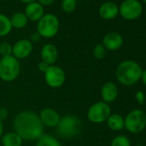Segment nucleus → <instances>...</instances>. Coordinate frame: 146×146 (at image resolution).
Wrapping results in <instances>:
<instances>
[{
	"label": "nucleus",
	"mask_w": 146,
	"mask_h": 146,
	"mask_svg": "<svg viewBox=\"0 0 146 146\" xmlns=\"http://www.w3.org/2000/svg\"><path fill=\"white\" fill-rule=\"evenodd\" d=\"M142 13L143 5L138 0H124L119 6V14L125 20H136Z\"/></svg>",
	"instance_id": "6e6552de"
},
{
	"label": "nucleus",
	"mask_w": 146,
	"mask_h": 146,
	"mask_svg": "<svg viewBox=\"0 0 146 146\" xmlns=\"http://www.w3.org/2000/svg\"><path fill=\"white\" fill-rule=\"evenodd\" d=\"M82 130V122L80 119L74 114H67L60 118L57 125L58 134L64 138H72L80 134Z\"/></svg>",
	"instance_id": "7ed1b4c3"
},
{
	"label": "nucleus",
	"mask_w": 146,
	"mask_h": 146,
	"mask_svg": "<svg viewBox=\"0 0 146 146\" xmlns=\"http://www.w3.org/2000/svg\"><path fill=\"white\" fill-rule=\"evenodd\" d=\"M9 115V112L8 109L5 107H1L0 108V120H4Z\"/></svg>",
	"instance_id": "bb28decb"
},
{
	"label": "nucleus",
	"mask_w": 146,
	"mask_h": 146,
	"mask_svg": "<svg viewBox=\"0 0 146 146\" xmlns=\"http://www.w3.org/2000/svg\"><path fill=\"white\" fill-rule=\"evenodd\" d=\"M106 52L107 50L102 44H97L93 49V56L96 59H102L106 55Z\"/></svg>",
	"instance_id": "b1692460"
},
{
	"label": "nucleus",
	"mask_w": 146,
	"mask_h": 146,
	"mask_svg": "<svg viewBox=\"0 0 146 146\" xmlns=\"http://www.w3.org/2000/svg\"><path fill=\"white\" fill-rule=\"evenodd\" d=\"M20 1L23 2V3H24V4H26V5H28V4H29V3H32V2L36 1V0H20Z\"/></svg>",
	"instance_id": "473e14b6"
},
{
	"label": "nucleus",
	"mask_w": 146,
	"mask_h": 146,
	"mask_svg": "<svg viewBox=\"0 0 146 146\" xmlns=\"http://www.w3.org/2000/svg\"><path fill=\"white\" fill-rule=\"evenodd\" d=\"M4 133V125H3V121L0 120V139H1L2 136Z\"/></svg>",
	"instance_id": "2f4dec72"
},
{
	"label": "nucleus",
	"mask_w": 146,
	"mask_h": 146,
	"mask_svg": "<svg viewBox=\"0 0 146 146\" xmlns=\"http://www.w3.org/2000/svg\"><path fill=\"white\" fill-rule=\"evenodd\" d=\"M111 114V108L109 104L101 101L92 104L87 112L88 119L95 124H101L107 121Z\"/></svg>",
	"instance_id": "0eeeda50"
},
{
	"label": "nucleus",
	"mask_w": 146,
	"mask_h": 146,
	"mask_svg": "<svg viewBox=\"0 0 146 146\" xmlns=\"http://www.w3.org/2000/svg\"><path fill=\"white\" fill-rule=\"evenodd\" d=\"M49 66H50V65H49L48 64H46V62L40 61V62L39 63V64H38V69H39V70H40V72L45 73V72L46 71V70L48 69Z\"/></svg>",
	"instance_id": "cd10ccee"
},
{
	"label": "nucleus",
	"mask_w": 146,
	"mask_h": 146,
	"mask_svg": "<svg viewBox=\"0 0 146 146\" xmlns=\"http://www.w3.org/2000/svg\"><path fill=\"white\" fill-rule=\"evenodd\" d=\"M143 69L134 60H124L116 68L115 75L118 82L125 86H131L137 84L142 77Z\"/></svg>",
	"instance_id": "f03ea898"
},
{
	"label": "nucleus",
	"mask_w": 146,
	"mask_h": 146,
	"mask_svg": "<svg viewBox=\"0 0 146 146\" xmlns=\"http://www.w3.org/2000/svg\"><path fill=\"white\" fill-rule=\"evenodd\" d=\"M119 95L118 86L113 82L105 83L101 89V96L102 98V102L106 103L113 102L116 100Z\"/></svg>",
	"instance_id": "2eb2a0df"
},
{
	"label": "nucleus",
	"mask_w": 146,
	"mask_h": 146,
	"mask_svg": "<svg viewBox=\"0 0 146 146\" xmlns=\"http://www.w3.org/2000/svg\"><path fill=\"white\" fill-rule=\"evenodd\" d=\"M44 78L49 87L58 89L63 86L65 82V72L60 66L50 65L44 73Z\"/></svg>",
	"instance_id": "1a4fd4ad"
},
{
	"label": "nucleus",
	"mask_w": 146,
	"mask_h": 146,
	"mask_svg": "<svg viewBox=\"0 0 146 146\" xmlns=\"http://www.w3.org/2000/svg\"><path fill=\"white\" fill-rule=\"evenodd\" d=\"M99 15L104 20H113L119 15V6L112 1L104 2L99 8Z\"/></svg>",
	"instance_id": "dca6fc26"
},
{
	"label": "nucleus",
	"mask_w": 146,
	"mask_h": 146,
	"mask_svg": "<svg viewBox=\"0 0 146 146\" xmlns=\"http://www.w3.org/2000/svg\"><path fill=\"white\" fill-rule=\"evenodd\" d=\"M21 72V64L14 56H7L0 58V79L5 82L16 80Z\"/></svg>",
	"instance_id": "20e7f679"
},
{
	"label": "nucleus",
	"mask_w": 146,
	"mask_h": 146,
	"mask_svg": "<svg viewBox=\"0 0 146 146\" xmlns=\"http://www.w3.org/2000/svg\"><path fill=\"white\" fill-rule=\"evenodd\" d=\"M41 61L46 62L49 65H53L58 60V52L55 45L52 43L45 44L40 51Z\"/></svg>",
	"instance_id": "4468645a"
},
{
	"label": "nucleus",
	"mask_w": 146,
	"mask_h": 146,
	"mask_svg": "<svg viewBox=\"0 0 146 146\" xmlns=\"http://www.w3.org/2000/svg\"><path fill=\"white\" fill-rule=\"evenodd\" d=\"M38 115L42 125L50 128L57 127L61 118L59 113L55 109L51 108H46L42 109Z\"/></svg>",
	"instance_id": "9b49d317"
},
{
	"label": "nucleus",
	"mask_w": 146,
	"mask_h": 146,
	"mask_svg": "<svg viewBox=\"0 0 146 146\" xmlns=\"http://www.w3.org/2000/svg\"><path fill=\"white\" fill-rule=\"evenodd\" d=\"M59 29V20L54 14H45L37 22V32L41 37L51 39L54 37Z\"/></svg>",
	"instance_id": "39448f33"
},
{
	"label": "nucleus",
	"mask_w": 146,
	"mask_h": 146,
	"mask_svg": "<svg viewBox=\"0 0 146 146\" xmlns=\"http://www.w3.org/2000/svg\"><path fill=\"white\" fill-rule=\"evenodd\" d=\"M0 1H1V0H0Z\"/></svg>",
	"instance_id": "f704fd0d"
},
{
	"label": "nucleus",
	"mask_w": 146,
	"mask_h": 146,
	"mask_svg": "<svg viewBox=\"0 0 146 146\" xmlns=\"http://www.w3.org/2000/svg\"><path fill=\"white\" fill-rule=\"evenodd\" d=\"M24 14L26 15L29 21L39 22L45 15L44 7L40 5L37 1L26 5L24 9Z\"/></svg>",
	"instance_id": "ddd939ff"
},
{
	"label": "nucleus",
	"mask_w": 146,
	"mask_h": 146,
	"mask_svg": "<svg viewBox=\"0 0 146 146\" xmlns=\"http://www.w3.org/2000/svg\"><path fill=\"white\" fill-rule=\"evenodd\" d=\"M23 141L22 137L15 131L7 132L1 137L3 146H22Z\"/></svg>",
	"instance_id": "a211bd4d"
},
{
	"label": "nucleus",
	"mask_w": 146,
	"mask_h": 146,
	"mask_svg": "<svg viewBox=\"0 0 146 146\" xmlns=\"http://www.w3.org/2000/svg\"><path fill=\"white\" fill-rule=\"evenodd\" d=\"M0 55L3 57L12 55V46L8 42L0 43Z\"/></svg>",
	"instance_id": "393cba45"
},
{
	"label": "nucleus",
	"mask_w": 146,
	"mask_h": 146,
	"mask_svg": "<svg viewBox=\"0 0 146 146\" xmlns=\"http://www.w3.org/2000/svg\"><path fill=\"white\" fill-rule=\"evenodd\" d=\"M12 29L10 17L0 13V37L8 35Z\"/></svg>",
	"instance_id": "412c9836"
},
{
	"label": "nucleus",
	"mask_w": 146,
	"mask_h": 146,
	"mask_svg": "<svg viewBox=\"0 0 146 146\" xmlns=\"http://www.w3.org/2000/svg\"><path fill=\"white\" fill-rule=\"evenodd\" d=\"M124 43L123 37L117 32H109L106 34L102 39V45L108 51L119 50Z\"/></svg>",
	"instance_id": "f8f14e48"
},
{
	"label": "nucleus",
	"mask_w": 146,
	"mask_h": 146,
	"mask_svg": "<svg viewBox=\"0 0 146 146\" xmlns=\"http://www.w3.org/2000/svg\"><path fill=\"white\" fill-rule=\"evenodd\" d=\"M135 99L137 101V102L140 105H143L144 103V101H145V95L143 91L139 90V91H137L136 94H135Z\"/></svg>",
	"instance_id": "a878e982"
},
{
	"label": "nucleus",
	"mask_w": 146,
	"mask_h": 146,
	"mask_svg": "<svg viewBox=\"0 0 146 146\" xmlns=\"http://www.w3.org/2000/svg\"><path fill=\"white\" fill-rule=\"evenodd\" d=\"M33 51V43L28 39L17 40L12 46V56L16 58L24 59L28 58Z\"/></svg>",
	"instance_id": "9d476101"
},
{
	"label": "nucleus",
	"mask_w": 146,
	"mask_h": 146,
	"mask_svg": "<svg viewBox=\"0 0 146 146\" xmlns=\"http://www.w3.org/2000/svg\"><path fill=\"white\" fill-rule=\"evenodd\" d=\"M13 129L23 140L37 141L44 134V125L39 115L32 111L19 113L13 120Z\"/></svg>",
	"instance_id": "f257e3e1"
},
{
	"label": "nucleus",
	"mask_w": 146,
	"mask_h": 146,
	"mask_svg": "<svg viewBox=\"0 0 146 146\" xmlns=\"http://www.w3.org/2000/svg\"><path fill=\"white\" fill-rule=\"evenodd\" d=\"M77 8V0H62L61 9L65 13H72Z\"/></svg>",
	"instance_id": "4be33fe9"
},
{
	"label": "nucleus",
	"mask_w": 146,
	"mask_h": 146,
	"mask_svg": "<svg viewBox=\"0 0 146 146\" xmlns=\"http://www.w3.org/2000/svg\"><path fill=\"white\" fill-rule=\"evenodd\" d=\"M143 84L146 86V70H143V73H142V77H141V79Z\"/></svg>",
	"instance_id": "7c9ffc66"
},
{
	"label": "nucleus",
	"mask_w": 146,
	"mask_h": 146,
	"mask_svg": "<svg viewBox=\"0 0 146 146\" xmlns=\"http://www.w3.org/2000/svg\"><path fill=\"white\" fill-rule=\"evenodd\" d=\"M11 23L12 26V29H21L27 26L29 23V19L27 18L24 12H16L14 13L11 17H10Z\"/></svg>",
	"instance_id": "6ab92c4d"
},
{
	"label": "nucleus",
	"mask_w": 146,
	"mask_h": 146,
	"mask_svg": "<svg viewBox=\"0 0 146 146\" xmlns=\"http://www.w3.org/2000/svg\"><path fill=\"white\" fill-rule=\"evenodd\" d=\"M36 1L44 7V6H50V5H52L53 4V2H54V0H36Z\"/></svg>",
	"instance_id": "c756f323"
},
{
	"label": "nucleus",
	"mask_w": 146,
	"mask_h": 146,
	"mask_svg": "<svg viewBox=\"0 0 146 146\" xmlns=\"http://www.w3.org/2000/svg\"><path fill=\"white\" fill-rule=\"evenodd\" d=\"M40 38H41V36H40V35L36 31V32H34V33H32L31 34V36H30V41L33 43V42H38L40 40Z\"/></svg>",
	"instance_id": "c85d7f7f"
},
{
	"label": "nucleus",
	"mask_w": 146,
	"mask_h": 146,
	"mask_svg": "<svg viewBox=\"0 0 146 146\" xmlns=\"http://www.w3.org/2000/svg\"><path fill=\"white\" fill-rule=\"evenodd\" d=\"M107 125L113 131H121L125 128V119L119 113H111L107 119Z\"/></svg>",
	"instance_id": "f3484780"
},
{
	"label": "nucleus",
	"mask_w": 146,
	"mask_h": 146,
	"mask_svg": "<svg viewBox=\"0 0 146 146\" xmlns=\"http://www.w3.org/2000/svg\"><path fill=\"white\" fill-rule=\"evenodd\" d=\"M110 146H131V141L125 135H118L113 138Z\"/></svg>",
	"instance_id": "5701e85b"
},
{
	"label": "nucleus",
	"mask_w": 146,
	"mask_h": 146,
	"mask_svg": "<svg viewBox=\"0 0 146 146\" xmlns=\"http://www.w3.org/2000/svg\"><path fill=\"white\" fill-rule=\"evenodd\" d=\"M142 2H143V3H144V4L146 5V0H142Z\"/></svg>",
	"instance_id": "72a5a7b5"
},
{
	"label": "nucleus",
	"mask_w": 146,
	"mask_h": 146,
	"mask_svg": "<svg viewBox=\"0 0 146 146\" xmlns=\"http://www.w3.org/2000/svg\"><path fill=\"white\" fill-rule=\"evenodd\" d=\"M35 146H62V144L52 135H50V134H43L37 140Z\"/></svg>",
	"instance_id": "aec40b11"
},
{
	"label": "nucleus",
	"mask_w": 146,
	"mask_h": 146,
	"mask_svg": "<svg viewBox=\"0 0 146 146\" xmlns=\"http://www.w3.org/2000/svg\"><path fill=\"white\" fill-rule=\"evenodd\" d=\"M124 119L125 128L131 133H140L146 127V114L141 109L131 110Z\"/></svg>",
	"instance_id": "423d86ee"
}]
</instances>
